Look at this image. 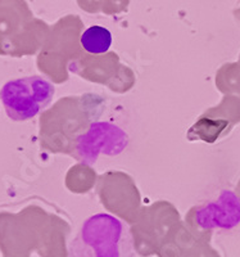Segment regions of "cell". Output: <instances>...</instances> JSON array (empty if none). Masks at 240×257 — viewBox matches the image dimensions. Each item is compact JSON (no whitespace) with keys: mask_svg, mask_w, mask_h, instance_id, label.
Returning a JSON list of instances; mask_svg holds the SVG:
<instances>
[{"mask_svg":"<svg viewBox=\"0 0 240 257\" xmlns=\"http://www.w3.org/2000/svg\"><path fill=\"white\" fill-rule=\"evenodd\" d=\"M68 257H136V251L127 224L109 213H95L68 243Z\"/></svg>","mask_w":240,"mask_h":257,"instance_id":"1","label":"cell"},{"mask_svg":"<svg viewBox=\"0 0 240 257\" xmlns=\"http://www.w3.org/2000/svg\"><path fill=\"white\" fill-rule=\"evenodd\" d=\"M112 34L103 26H91L82 32L81 45L91 54H103L109 50L112 45Z\"/></svg>","mask_w":240,"mask_h":257,"instance_id":"5","label":"cell"},{"mask_svg":"<svg viewBox=\"0 0 240 257\" xmlns=\"http://www.w3.org/2000/svg\"><path fill=\"white\" fill-rule=\"evenodd\" d=\"M195 221L202 229H231L240 222V199L232 192L221 194L195 213Z\"/></svg>","mask_w":240,"mask_h":257,"instance_id":"4","label":"cell"},{"mask_svg":"<svg viewBox=\"0 0 240 257\" xmlns=\"http://www.w3.org/2000/svg\"><path fill=\"white\" fill-rule=\"evenodd\" d=\"M56 88L41 76L11 80L0 89V100L13 121H29L44 111L53 100Z\"/></svg>","mask_w":240,"mask_h":257,"instance_id":"2","label":"cell"},{"mask_svg":"<svg viewBox=\"0 0 240 257\" xmlns=\"http://www.w3.org/2000/svg\"><path fill=\"white\" fill-rule=\"evenodd\" d=\"M129 137L120 126L111 122H94L76 142V157L84 165H94L100 155L118 156L126 149Z\"/></svg>","mask_w":240,"mask_h":257,"instance_id":"3","label":"cell"}]
</instances>
